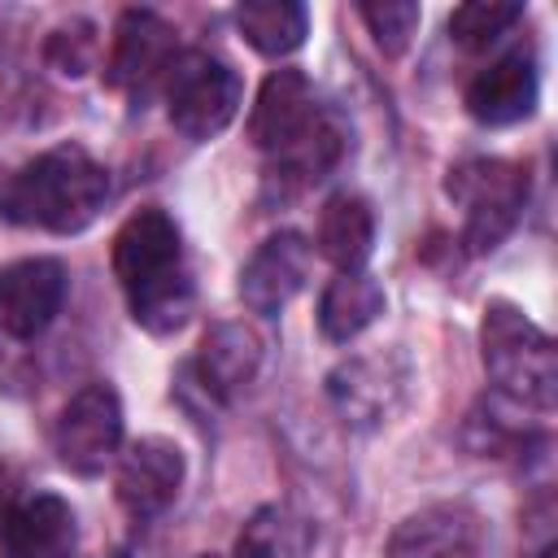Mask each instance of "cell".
Listing matches in <instances>:
<instances>
[{
	"mask_svg": "<svg viewBox=\"0 0 558 558\" xmlns=\"http://www.w3.org/2000/svg\"><path fill=\"white\" fill-rule=\"evenodd\" d=\"M113 275L126 292L131 318L153 331V336H170L187 323L196 288L192 275L183 266V244H179V227L166 209H140L131 214L118 235H113Z\"/></svg>",
	"mask_w": 558,
	"mask_h": 558,
	"instance_id": "cell-1",
	"label": "cell"
},
{
	"mask_svg": "<svg viewBox=\"0 0 558 558\" xmlns=\"http://www.w3.org/2000/svg\"><path fill=\"white\" fill-rule=\"evenodd\" d=\"M109 170L78 144H57L17 170H0V218L74 235L105 209Z\"/></svg>",
	"mask_w": 558,
	"mask_h": 558,
	"instance_id": "cell-2",
	"label": "cell"
},
{
	"mask_svg": "<svg viewBox=\"0 0 558 558\" xmlns=\"http://www.w3.org/2000/svg\"><path fill=\"white\" fill-rule=\"evenodd\" d=\"M480 344H484V366L497 384V397L549 414L558 401V353L554 340L510 301H488L484 323H480Z\"/></svg>",
	"mask_w": 558,
	"mask_h": 558,
	"instance_id": "cell-3",
	"label": "cell"
},
{
	"mask_svg": "<svg viewBox=\"0 0 558 558\" xmlns=\"http://www.w3.org/2000/svg\"><path fill=\"white\" fill-rule=\"evenodd\" d=\"M445 192L466 209L462 240L471 253H493L523 218L527 205V170L501 157H475L449 170Z\"/></svg>",
	"mask_w": 558,
	"mask_h": 558,
	"instance_id": "cell-4",
	"label": "cell"
},
{
	"mask_svg": "<svg viewBox=\"0 0 558 558\" xmlns=\"http://www.w3.org/2000/svg\"><path fill=\"white\" fill-rule=\"evenodd\" d=\"M240 74L214 57V52H179L170 74H166V113H170V126L192 140V144H205L214 135H222L231 126V118L240 113Z\"/></svg>",
	"mask_w": 558,
	"mask_h": 558,
	"instance_id": "cell-5",
	"label": "cell"
},
{
	"mask_svg": "<svg viewBox=\"0 0 558 558\" xmlns=\"http://www.w3.org/2000/svg\"><path fill=\"white\" fill-rule=\"evenodd\" d=\"M122 445V401L109 384L78 388L52 427V453L74 475H100Z\"/></svg>",
	"mask_w": 558,
	"mask_h": 558,
	"instance_id": "cell-6",
	"label": "cell"
},
{
	"mask_svg": "<svg viewBox=\"0 0 558 558\" xmlns=\"http://www.w3.org/2000/svg\"><path fill=\"white\" fill-rule=\"evenodd\" d=\"M405 384H410V371L397 353H362V357H349L331 371L327 397L344 423L379 427L401 410Z\"/></svg>",
	"mask_w": 558,
	"mask_h": 558,
	"instance_id": "cell-7",
	"label": "cell"
},
{
	"mask_svg": "<svg viewBox=\"0 0 558 558\" xmlns=\"http://www.w3.org/2000/svg\"><path fill=\"white\" fill-rule=\"evenodd\" d=\"M70 292V275L57 257H22L0 270V336L35 340L52 327Z\"/></svg>",
	"mask_w": 558,
	"mask_h": 558,
	"instance_id": "cell-8",
	"label": "cell"
},
{
	"mask_svg": "<svg viewBox=\"0 0 558 558\" xmlns=\"http://www.w3.org/2000/svg\"><path fill=\"white\" fill-rule=\"evenodd\" d=\"M174 26L153 9H126L113 26V48L105 61V83L131 96H144L174 65Z\"/></svg>",
	"mask_w": 558,
	"mask_h": 558,
	"instance_id": "cell-9",
	"label": "cell"
},
{
	"mask_svg": "<svg viewBox=\"0 0 558 558\" xmlns=\"http://www.w3.org/2000/svg\"><path fill=\"white\" fill-rule=\"evenodd\" d=\"M318 118H323V109L314 100L310 78L301 70H275V74H266L257 105L248 113V140L275 157L283 148H292L301 135H310Z\"/></svg>",
	"mask_w": 558,
	"mask_h": 558,
	"instance_id": "cell-10",
	"label": "cell"
},
{
	"mask_svg": "<svg viewBox=\"0 0 558 558\" xmlns=\"http://www.w3.org/2000/svg\"><path fill=\"white\" fill-rule=\"evenodd\" d=\"M310 279V244L296 231H279L257 244V253L240 270V301L244 310L275 318Z\"/></svg>",
	"mask_w": 558,
	"mask_h": 558,
	"instance_id": "cell-11",
	"label": "cell"
},
{
	"mask_svg": "<svg viewBox=\"0 0 558 558\" xmlns=\"http://www.w3.org/2000/svg\"><path fill=\"white\" fill-rule=\"evenodd\" d=\"M480 541H484V523L471 506L436 501L397 523L384 558H475Z\"/></svg>",
	"mask_w": 558,
	"mask_h": 558,
	"instance_id": "cell-12",
	"label": "cell"
},
{
	"mask_svg": "<svg viewBox=\"0 0 558 558\" xmlns=\"http://www.w3.org/2000/svg\"><path fill=\"white\" fill-rule=\"evenodd\" d=\"M536 96H541V78L532 48H510L471 78L466 113L484 126H510L536 109Z\"/></svg>",
	"mask_w": 558,
	"mask_h": 558,
	"instance_id": "cell-13",
	"label": "cell"
},
{
	"mask_svg": "<svg viewBox=\"0 0 558 558\" xmlns=\"http://www.w3.org/2000/svg\"><path fill=\"white\" fill-rule=\"evenodd\" d=\"M183 488V453L166 436H144L122 453L118 501L131 519H157Z\"/></svg>",
	"mask_w": 558,
	"mask_h": 558,
	"instance_id": "cell-14",
	"label": "cell"
},
{
	"mask_svg": "<svg viewBox=\"0 0 558 558\" xmlns=\"http://www.w3.org/2000/svg\"><path fill=\"white\" fill-rule=\"evenodd\" d=\"M78 545V523L65 497L35 493L17 501L0 527V558H70Z\"/></svg>",
	"mask_w": 558,
	"mask_h": 558,
	"instance_id": "cell-15",
	"label": "cell"
},
{
	"mask_svg": "<svg viewBox=\"0 0 558 558\" xmlns=\"http://www.w3.org/2000/svg\"><path fill=\"white\" fill-rule=\"evenodd\" d=\"M257 366H262V340L244 323H218L205 331L196 375H201L209 397H222V401L235 397L240 388L253 384Z\"/></svg>",
	"mask_w": 558,
	"mask_h": 558,
	"instance_id": "cell-16",
	"label": "cell"
},
{
	"mask_svg": "<svg viewBox=\"0 0 558 558\" xmlns=\"http://www.w3.org/2000/svg\"><path fill=\"white\" fill-rule=\"evenodd\" d=\"M384 314V288L366 270H340L318 301V331L331 344H349Z\"/></svg>",
	"mask_w": 558,
	"mask_h": 558,
	"instance_id": "cell-17",
	"label": "cell"
},
{
	"mask_svg": "<svg viewBox=\"0 0 558 558\" xmlns=\"http://www.w3.org/2000/svg\"><path fill=\"white\" fill-rule=\"evenodd\" d=\"M375 244V214L357 192H340L318 214V253L340 270H362Z\"/></svg>",
	"mask_w": 558,
	"mask_h": 558,
	"instance_id": "cell-18",
	"label": "cell"
},
{
	"mask_svg": "<svg viewBox=\"0 0 558 558\" xmlns=\"http://www.w3.org/2000/svg\"><path fill=\"white\" fill-rule=\"evenodd\" d=\"M340 153H344V131L323 113L310 135H301L292 148L275 153V166L266 170V187H275L279 196H292V192L327 179V170L340 161Z\"/></svg>",
	"mask_w": 558,
	"mask_h": 558,
	"instance_id": "cell-19",
	"label": "cell"
},
{
	"mask_svg": "<svg viewBox=\"0 0 558 558\" xmlns=\"http://www.w3.org/2000/svg\"><path fill=\"white\" fill-rule=\"evenodd\" d=\"M314 523L283 501L253 510V519L235 536V558H310Z\"/></svg>",
	"mask_w": 558,
	"mask_h": 558,
	"instance_id": "cell-20",
	"label": "cell"
},
{
	"mask_svg": "<svg viewBox=\"0 0 558 558\" xmlns=\"http://www.w3.org/2000/svg\"><path fill=\"white\" fill-rule=\"evenodd\" d=\"M235 26L262 57H288L305 44L310 13L296 0H244L235 9Z\"/></svg>",
	"mask_w": 558,
	"mask_h": 558,
	"instance_id": "cell-21",
	"label": "cell"
},
{
	"mask_svg": "<svg viewBox=\"0 0 558 558\" xmlns=\"http://www.w3.org/2000/svg\"><path fill=\"white\" fill-rule=\"evenodd\" d=\"M514 22H523V4H510V0H471V4H458L449 13V35L453 44L462 48H488L497 44Z\"/></svg>",
	"mask_w": 558,
	"mask_h": 558,
	"instance_id": "cell-22",
	"label": "cell"
},
{
	"mask_svg": "<svg viewBox=\"0 0 558 558\" xmlns=\"http://www.w3.org/2000/svg\"><path fill=\"white\" fill-rule=\"evenodd\" d=\"M357 13H362L366 31L375 35V44L388 57H401L405 52V44H410V35L418 31V17H423L414 0H379V4H362Z\"/></svg>",
	"mask_w": 558,
	"mask_h": 558,
	"instance_id": "cell-23",
	"label": "cell"
},
{
	"mask_svg": "<svg viewBox=\"0 0 558 558\" xmlns=\"http://www.w3.org/2000/svg\"><path fill=\"white\" fill-rule=\"evenodd\" d=\"M48 61H52L61 74H70V78H78L83 70H92V61H96V35H92V26H87V22L61 26V31L48 39Z\"/></svg>",
	"mask_w": 558,
	"mask_h": 558,
	"instance_id": "cell-24",
	"label": "cell"
},
{
	"mask_svg": "<svg viewBox=\"0 0 558 558\" xmlns=\"http://www.w3.org/2000/svg\"><path fill=\"white\" fill-rule=\"evenodd\" d=\"M13 506H17V471L9 462H0V527H4Z\"/></svg>",
	"mask_w": 558,
	"mask_h": 558,
	"instance_id": "cell-25",
	"label": "cell"
},
{
	"mask_svg": "<svg viewBox=\"0 0 558 558\" xmlns=\"http://www.w3.org/2000/svg\"><path fill=\"white\" fill-rule=\"evenodd\" d=\"M527 558H558V545H554V536H549V541H541V545H536Z\"/></svg>",
	"mask_w": 558,
	"mask_h": 558,
	"instance_id": "cell-26",
	"label": "cell"
},
{
	"mask_svg": "<svg viewBox=\"0 0 558 558\" xmlns=\"http://www.w3.org/2000/svg\"><path fill=\"white\" fill-rule=\"evenodd\" d=\"M205 558H214V554H205Z\"/></svg>",
	"mask_w": 558,
	"mask_h": 558,
	"instance_id": "cell-27",
	"label": "cell"
}]
</instances>
